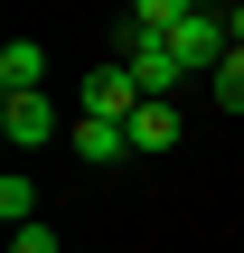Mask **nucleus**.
Instances as JSON below:
<instances>
[{
	"label": "nucleus",
	"mask_w": 244,
	"mask_h": 253,
	"mask_svg": "<svg viewBox=\"0 0 244 253\" xmlns=\"http://www.w3.org/2000/svg\"><path fill=\"white\" fill-rule=\"evenodd\" d=\"M0 216H9V235L38 225V178H0Z\"/></svg>",
	"instance_id": "0eeeda50"
},
{
	"label": "nucleus",
	"mask_w": 244,
	"mask_h": 253,
	"mask_svg": "<svg viewBox=\"0 0 244 253\" xmlns=\"http://www.w3.org/2000/svg\"><path fill=\"white\" fill-rule=\"evenodd\" d=\"M122 66H132V84H141V103H169L179 84H188V66L160 47V38H122Z\"/></svg>",
	"instance_id": "f257e3e1"
},
{
	"label": "nucleus",
	"mask_w": 244,
	"mask_h": 253,
	"mask_svg": "<svg viewBox=\"0 0 244 253\" xmlns=\"http://www.w3.org/2000/svg\"><path fill=\"white\" fill-rule=\"evenodd\" d=\"M85 113L132 131V113H141V84H132V66H94V75H85Z\"/></svg>",
	"instance_id": "f03ea898"
},
{
	"label": "nucleus",
	"mask_w": 244,
	"mask_h": 253,
	"mask_svg": "<svg viewBox=\"0 0 244 253\" xmlns=\"http://www.w3.org/2000/svg\"><path fill=\"white\" fill-rule=\"evenodd\" d=\"M0 131H9L19 150H47L66 122H56V103H47V94H0Z\"/></svg>",
	"instance_id": "7ed1b4c3"
},
{
	"label": "nucleus",
	"mask_w": 244,
	"mask_h": 253,
	"mask_svg": "<svg viewBox=\"0 0 244 253\" xmlns=\"http://www.w3.org/2000/svg\"><path fill=\"white\" fill-rule=\"evenodd\" d=\"M75 150H85V169H113V160H132V131L122 122H94V113H75V131H66Z\"/></svg>",
	"instance_id": "39448f33"
},
{
	"label": "nucleus",
	"mask_w": 244,
	"mask_h": 253,
	"mask_svg": "<svg viewBox=\"0 0 244 253\" xmlns=\"http://www.w3.org/2000/svg\"><path fill=\"white\" fill-rule=\"evenodd\" d=\"M179 131H188V122H179V103H141V113H132V160H169V150H179Z\"/></svg>",
	"instance_id": "20e7f679"
},
{
	"label": "nucleus",
	"mask_w": 244,
	"mask_h": 253,
	"mask_svg": "<svg viewBox=\"0 0 244 253\" xmlns=\"http://www.w3.org/2000/svg\"><path fill=\"white\" fill-rule=\"evenodd\" d=\"M38 84H47V47L38 38H9L0 47V94H38Z\"/></svg>",
	"instance_id": "423d86ee"
},
{
	"label": "nucleus",
	"mask_w": 244,
	"mask_h": 253,
	"mask_svg": "<svg viewBox=\"0 0 244 253\" xmlns=\"http://www.w3.org/2000/svg\"><path fill=\"white\" fill-rule=\"evenodd\" d=\"M216 103H226V113H244V47L216 66Z\"/></svg>",
	"instance_id": "6e6552de"
},
{
	"label": "nucleus",
	"mask_w": 244,
	"mask_h": 253,
	"mask_svg": "<svg viewBox=\"0 0 244 253\" xmlns=\"http://www.w3.org/2000/svg\"><path fill=\"white\" fill-rule=\"evenodd\" d=\"M226 28H235V47H244V0H235V9H226Z\"/></svg>",
	"instance_id": "9d476101"
},
{
	"label": "nucleus",
	"mask_w": 244,
	"mask_h": 253,
	"mask_svg": "<svg viewBox=\"0 0 244 253\" xmlns=\"http://www.w3.org/2000/svg\"><path fill=\"white\" fill-rule=\"evenodd\" d=\"M9 253H66V244H56V225H19V235H9Z\"/></svg>",
	"instance_id": "1a4fd4ad"
}]
</instances>
